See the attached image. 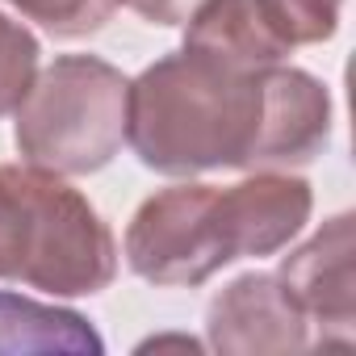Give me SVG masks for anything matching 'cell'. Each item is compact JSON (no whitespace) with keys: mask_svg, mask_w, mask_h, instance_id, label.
Segmentation results:
<instances>
[{"mask_svg":"<svg viewBox=\"0 0 356 356\" xmlns=\"http://www.w3.org/2000/svg\"><path fill=\"white\" fill-rule=\"evenodd\" d=\"M352 248H356L352 214H335L277 268V281L289 289V298L314 327V348H352L356 335Z\"/></svg>","mask_w":356,"mask_h":356,"instance_id":"5b68a950","label":"cell"},{"mask_svg":"<svg viewBox=\"0 0 356 356\" xmlns=\"http://www.w3.org/2000/svg\"><path fill=\"white\" fill-rule=\"evenodd\" d=\"M38 76V38L0 13V118L13 113Z\"/></svg>","mask_w":356,"mask_h":356,"instance_id":"8fae6325","label":"cell"},{"mask_svg":"<svg viewBox=\"0 0 356 356\" xmlns=\"http://www.w3.org/2000/svg\"><path fill=\"white\" fill-rule=\"evenodd\" d=\"M126 9H134L151 26H185L206 0H122Z\"/></svg>","mask_w":356,"mask_h":356,"instance_id":"4fadbf2b","label":"cell"},{"mask_svg":"<svg viewBox=\"0 0 356 356\" xmlns=\"http://www.w3.org/2000/svg\"><path fill=\"white\" fill-rule=\"evenodd\" d=\"M0 352H105L84 314L0 289Z\"/></svg>","mask_w":356,"mask_h":356,"instance_id":"9c48e42d","label":"cell"},{"mask_svg":"<svg viewBox=\"0 0 356 356\" xmlns=\"http://www.w3.org/2000/svg\"><path fill=\"white\" fill-rule=\"evenodd\" d=\"M331 138V92L302 67H264V118L252 172L310 163Z\"/></svg>","mask_w":356,"mask_h":356,"instance_id":"52a82bcc","label":"cell"},{"mask_svg":"<svg viewBox=\"0 0 356 356\" xmlns=\"http://www.w3.org/2000/svg\"><path fill=\"white\" fill-rule=\"evenodd\" d=\"M206 339L227 356H268L314 348L310 323L277 281V273H248L231 281L206 310Z\"/></svg>","mask_w":356,"mask_h":356,"instance_id":"8992f818","label":"cell"},{"mask_svg":"<svg viewBox=\"0 0 356 356\" xmlns=\"http://www.w3.org/2000/svg\"><path fill=\"white\" fill-rule=\"evenodd\" d=\"M264 118V72H235L176 51L130 80L126 143L163 176L252 168Z\"/></svg>","mask_w":356,"mask_h":356,"instance_id":"6da1fadb","label":"cell"},{"mask_svg":"<svg viewBox=\"0 0 356 356\" xmlns=\"http://www.w3.org/2000/svg\"><path fill=\"white\" fill-rule=\"evenodd\" d=\"M239 260L227 189L172 185L147 197L126 227V264L151 285H202Z\"/></svg>","mask_w":356,"mask_h":356,"instance_id":"277c9868","label":"cell"},{"mask_svg":"<svg viewBox=\"0 0 356 356\" xmlns=\"http://www.w3.org/2000/svg\"><path fill=\"white\" fill-rule=\"evenodd\" d=\"M185 51L206 55L235 72L277 67L293 47L277 34L260 0H206L185 22Z\"/></svg>","mask_w":356,"mask_h":356,"instance_id":"ba28073f","label":"cell"},{"mask_svg":"<svg viewBox=\"0 0 356 356\" xmlns=\"http://www.w3.org/2000/svg\"><path fill=\"white\" fill-rule=\"evenodd\" d=\"M260 5L289 47H310L335 34L343 0H260Z\"/></svg>","mask_w":356,"mask_h":356,"instance_id":"7c38bea8","label":"cell"},{"mask_svg":"<svg viewBox=\"0 0 356 356\" xmlns=\"http://www.w3.org/2000/svg\"><path fill=\"white\" fill-rule=\"evenodd\" d=\"M130 80L97 55H59L34 76L17 113V151L55 176L101 172L126 143Z\"/></svg>","mask_w":356,"mask_h":356,"instance_id":"3957f363","label":"cell"},{"mask_svg":"<svg viewBox=\"0 0 356 356\" xmlns=\"http://www.w3.org/2000/svg\"><path fill=\"white\" fill-rule=\"evenodd\" d=\"M113 277L118 248L92 202L47 168L0 163V281L84 298Z\"/></svg>","mask_w":356,"mask_h":356,"instance_id":"7a4b0ae2","label":"cell"},{"mask_svg":"<svg viewBox=\"0 0 356 356\" xmlns=\"http://www.w3.org/2000/svg\"><path fill=\"white\" fill-rule=\"evenodd\" d=\"M9 5L55 38H84L113 17L118 0H9Z\"/></svg>","mask_w":356,"mask_h":356,"instance_id":"30bf717a","label":"cell"}]
</instances>
